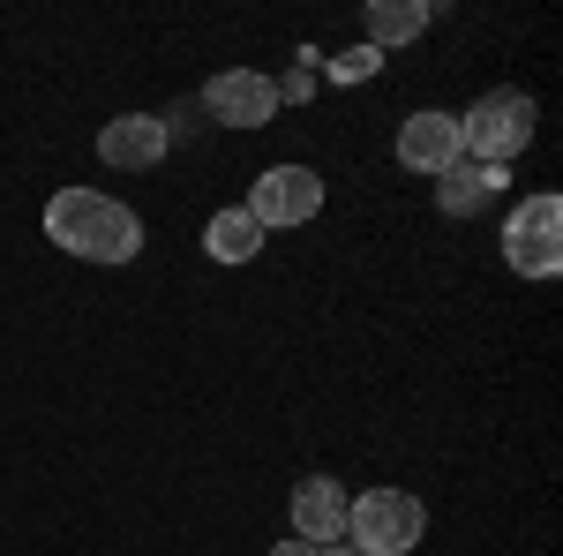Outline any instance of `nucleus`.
Returning a JSON list of instances; mask_svg holds the SVG:
<instances>
[{
  "mask_svg": "<svg viewBox=\"0 0 563 556\" xmlns=\"http://www.w3.org/2000/svg\"><path fill=\"white\" fill-rule=\"evenodd\" d=\"M45 241L68 249L84 263H129L143 249V218L121 196H98V188H60L45 204Z\"/></svg>",
  "mask_w": 563,
  "mask_h": 556,
  "instance_id": "f257e3e1",
  "label": "nucleus"
},
{
  "mask_svg": "<svg viewBox=\"0 0 563 556\" xmlns=\"http://www.w3.org/2000/svg\"><path fill=\"white\" fill-rule=\"evenodd\" d=\"M533 143V98L526 90H488L474 113H459V159L474 166H511Z\"/></svg>",
  "mask_w": 563,
  "mask_h": 556,
  "instance_id": "f03ea898",
  "label": "nucleus"
},
{
  "mask_svg": "<svg viewBox=\"0 0 563 556\" xmlns=\"http://www.w3.org/2000/svg\"><path fill=\"white\" fill-rule=\"evenodd\" d=\"M421 534H429V512L406 489H361L346 504V542H361L368 556H413Z\"/></svg>",
  "mask_w": 563,
  "mask_h": 556,
  "instance_id": "7ed1b4c3",
  "label": "nucleus"
},
{
  "mask_svg": "<svg viewBox=\"0 0 563 556\" xmlns=\"http://www.w3.org/2000/svg\"><path fill=\"white\" fill-rule=\"evenodd\" d=\"M504 263L519 279H556L563 271V204L556 196H526L504 226Z\"/></svg>",
  "mask_w": 563,
  "mask_h": 556,
  "instance_id": "20e7f679",
  "label": "nucleus"
},
{
  "mask_svg": "<svg viewBox=\"0 0 563 556\" xmlns=\"http://www.w3.org/2000/svg\"><path fill=\"white\" fill-rule=\"evenodd\" d=\"M241 211L256 218L263 233H278V226H308V218L323 211V181H316L308 166H263Z\"/></svg>",
  "mask_w": 563,
  "mask_h": 556,
  "instance_id": "39448f33",
  "label": "nucleus"
},
{
  "mask_svg": "<svg viewBox=\"0 0 563 556\" xmlns=\"http://www.w3.org/2000/svg\"><path fill=\"white\" fill-rule=\"evenodd\" d=\"M166 143H174V135H166L158 113H121V121L98 129V159H106L113 173H151L158 159H166Z\"/></svg>",
  "mask_w": 563,
  "mask_h": 556,
  "instance_id": "423d86ee",
  "label": "nucleus"
},
{
  "mask_svg": "<svg viewBox=\"0 0 563 556\" xmlns=\"http://www.w3.org/2000/svg\"><path fill=\"white\" fill-rule=\"evenodd\" d=\"M203 98H211V113L225 129H263V121H278V84L256 76V68H225Z\"/></svg>",
  "mask_w": 563,
  "mask_h": 556,
  "instance_id": "0eeeda50",
  "label": "nucleus"
},
{
  "mask_svg": "<svg viewBox=\"0 0 563 556\" xmlns=\"http://www.w3.org/2000/svg\"><path fill=\"white\" fill-rule=\"evenodd\" d=\"M346 489L331 481V473H308L301 489H294V542H316V549H331L339 534H346Z\"/></svg>",
  "mask_w": 563,
  "mask_h": 556,
  "instance_id": "6e6552de",
  "label": "nucleus"
},
{
  "mask_svg": "<svg viewBox=\"0 0 563 556\" xmlns=\"http://www.w3.org/2000/svg\"><path fill=\"white\" fill-rule=\"evenodd\" d=\"M459 159V113H413L398 121V166L406 173H443Z\"/></svg>",
  "mask_w": 563,
  "mask_h": 556,
  "instance_id": "1a4fd4ad",
  "label": "nucleus"
},
{
  "mask_svg": "<svg viewBox=\"0 0 563 556\" xmlns=\"http://www.w3.org/2000/svg\"><path fill=\"white\" fill-rule=\"evenodd\" d=\"M488 196H504V166H474V159H451L435 173V204L451 218H474Z\"/></svg>",
  "mask_w": 563,
  "mask_h": 556,
  "instance_id": "9d476101",
  "label": "nucleus"
},
{
  "mask_svg": "<svg viewBox=\"0 0 563 556\" xmlns=\"http://www.w3.org/2000/svg\"><path fill=\"white\" fill-rule=\"evenodd\" d=\"M361 23H368V45H376V53H390V45H413L421 31H429V0H376Z\"/></svg>",
  "mask_w": 563,
  "mask_h": 556,
  "instance_id": "9b49d317",
  "label": "nucleus"
},
{
  "mask_svg": "<svg viewBox=\"0 0 563 556\" xmlns=\"http://www.w3.org/2000/svg\"><path fill=\"white\" fill-rule=\"evenodd\" d=\"M203 249H211L218 263H249L263 249V226L249 211H218L211 226H203Z\"/></svg>",
  "mask_w": 563,
  "mask_h": 556,
  "instance_id": "f8f14e48",
  "label": "nucleus"
},
{
  "mask_svg": "<svg viewBox=\"0 0 563 556\" xmlns=\"http://www.w3.org/2000/svg\"><path fill=\"white\" fill-rule=\"evenodd\" d=\"M376 68H384V53H376V45H353V53L331 61V76H339V84H368Z\"/></svg>",
  "mask_w": 563,
  "mask_h": 556,
  "instance_id": "ddd939ff",
  "label": "nucleus"
},
{
  "mask_svg": "<svg viewBox=\"0 0 563 556\" xmlns=\"http://www.w3.org/2000/svg\"><path fill=\"white\" fill-rule=\"evenodd\" d=\"M271 556H323V549H316V542H278Z\"/></svg>",
  "mask_w": 563,
  "mask_h": 556,
  "instance_id": "4468645a",
  "label": "nucleus"
},
{
  "mask_svg": "<svg viewBox=\"0 0 563 556\" xmlns=\"http://www.w3.org/2000/svg\"><path fill=\"white\" fill-rule=\"evenodd\" d=\"M323 556H368V549H361V542H346V534H339V542H331V549H323Z\"/></svg>",
  "mask_w": 563,
  "mask_h": 556,
  "instance_id": "2eb2a0df",
  "label": "nucleus"
}]
</instances>
